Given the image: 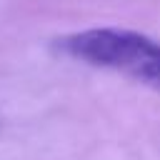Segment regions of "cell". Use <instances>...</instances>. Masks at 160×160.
I'll return each mask as SVG.
<instances>
[{
    "label": "cell",
    "instance_id": "obj_1",
    "mask_svg": "<svg viewBox=\"0 0 160 160\" xmlns=\"http://www.w3.org/2000/svg\"><path fill=\"white\" fill-rule=\"evenodd\" d=\"M58 50L92 68L122 72L160 90V42L125 28H90L58 40Z\"/></svg>",
    "mask_w": 160,
    "mask_h": 160
}]
</instances>
